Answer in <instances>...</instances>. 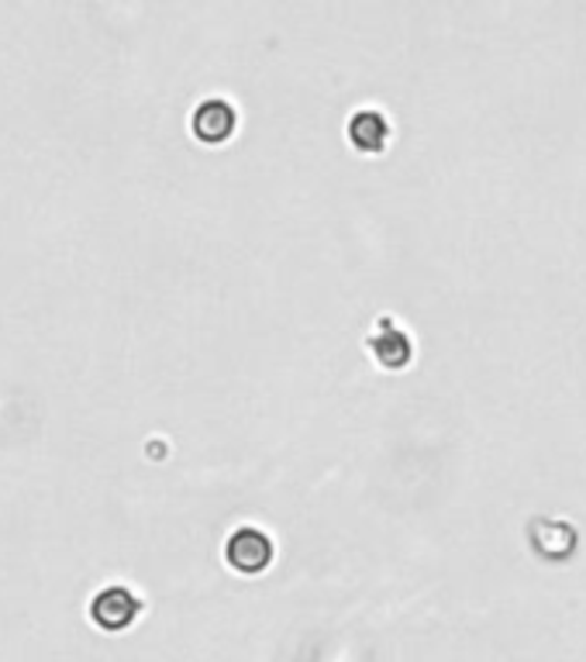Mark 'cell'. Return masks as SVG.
Returning a JSON list of instances; mask_svg holds the SVG:
<instances>
[{"label": "cell", "mask_w": 586, "mask_h": 662, "mask_svg": "<svg viewBox=\"0 0 586 662\" xmlns=\"http://www.w3.org/2000/svg\"><path fill=\"white\" fill-rule=\"evenodd\" d=\"M139 610H142V604L135 594H129L124 587H108L104 594L93 597L90 618L97 628H104V631H124L139 618Z\"/></svg>", "instance_id": "obj_1"}, {"label": "cell", "mask_w": 586, "mask_h": 662, "mask_svg": "<svg viewBox=\"0 0 586 662\" xmlns=\"http://www.w3.org/2000/svg\"><path fill=\"white\" fill-rule=\"evenodd\" d=\"M269 559H273V545L256 528H242L228 539V563L239 573H259L269 566Z\"/></svg>", "instance_id": "obj_2"}, {"label": "cell", "mask_w": 586, "mask_h": 662, "mask_svg": "<svg viewBox=\"0 0 586 662\" xmlns=\"http://www.w3.org/2000/svg\"><path fill=\"white\" fill-rule=\"evenodd\" d=\"M194 132L200 142H224L235 132V111L224 104V100H208L200 104L194 114Z\"/></svg>", "instance_id": "obj_3"}, {"label": "cell", "mask_w": 586, "mask_h": 662, "mask_svg": "<svg viewBox=\"0 0 586 662\" xmlns=\"http://www.w3.org/2000/svg\"><path fill=\"white\" fill-rule=\"evenodd\" d=\"M349 139H352L355 148L379 152V148L387 145V139H390V124H387V118L379 114V111H360V114L349 121Z\"/></svg>", "instance_id": "obj_4"}, {"label": "cell", "mask_w": 586, "mask_h": 662, "mask_svg": "<svg viewBox=\"0 0 586 662\" xmlns=\"http://www.w3.org/2000/svg\"><path fill=\"white\" fill-rule=\"evenodd\" d=\"M369 345H373L376 360L384 366L400 369V366H407V360H411V342H407V335H403V331H397L394 324L384 331V335H376Z\"/></svg>", "instance_id": "obj_5"}]
</instances>
